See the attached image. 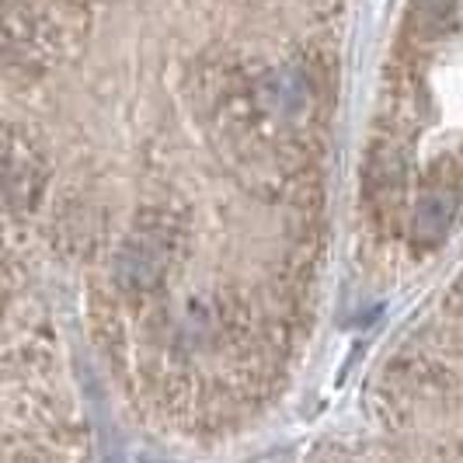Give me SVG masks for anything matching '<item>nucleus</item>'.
Returning a JSON list of instances; mask_svg holds the SVG:
<instances>
[{"label": "nucleus", "mask_w": 463, "mask_h": 463, "mask_svg": "<svg viewBox=\"0 0 463 463\" xmlns=\"http://www.w3.org/2000/svg\"><path fill=\"white\" fill-rule=\"evenodd\" d=\"M418 220H421V227L429 233H436L446 227V220H449V199L446 195H432V199H425L421 206H418Z\"/></svg>", "instance_id": "f03ea898"}, {"label": "nucleus", "mask_w": 463, "mask_h": 463, "mask_svg": "<svg viewBox=\"0 0 463 463\" xmlns=\"http://www.w3.org/2000/svg\"><path fill=\"white\" fill-rule=\"evenodd\" d=\"M411 14H415L421 32L442 35V32H449L463 22V0H415Z\"/></svg>", "instance_id": "f257e3e1"}]
</instances>
